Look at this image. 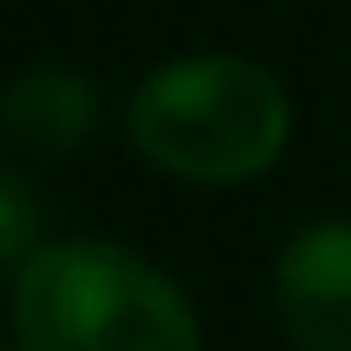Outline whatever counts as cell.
I'll return each mask as SVG.
<instances>
[{"instance_id":"6da1fadb","label":"cell","mask_w":351,"mask_h":351,"mask_svg":"<svg viewBox=\"0 0 351 351\" xmlns=\"http://www.w3.org/2000/svg\"><path fill=\"white\" fill-rule=\"evenodd\" d=\"M136 154L185 185H247L290 148L296 105L284 80L228 49H197L148 68L123 105Z\"/></svg>"},{"instance_id":"277c9868","label":"cell","mask_w":351,"mask_h":351,"mask_svg":"<svg viewBox=\"0 0 351 351\" xmlns=\"http://www.w3.org/2000/svg\"><path fill=\"white\" fill-rule=\"evenodd\" d=\"M105 99L80 68L43 62L0 93V142L25 160H68L99 136Z\"/></svg>"},{"instance_id":"5b68a950","label":"cell","mask_w":351,"mask_h":351,"mask_svg":"<svg viewBox=\"0 0 351 351\" xmlns=\"http://www.w3.org/2000/svg\"><path fill=\"white\" fill-rule=\"evenodd\" d=\"M43 247V204L37 191L0 160V271H19Z\"/></svg>"},{"instance_id":"8992f818","label":"cell","mask_w":351,"mask_h":351,"mask_svg":"<svg viewBox=\"0 0 351 351\" xmlns=\"http://www.w3.org/2000/svg\"><path fill=\"white\" fill-rule=\"evenodd\" d=\"M0 351H19V346H0Z\"/></svg>"},{"instance_id":"3957f363","label":"cell","mask_w":351,"mask_h":351,"mask_svg":"<svg viewBox=\"0 0 351 351\" xmlns=\"http://www.w3.org/2000/svg\"><path fill=\"white\" fill-rule=\"evenodd\" d=\"M271 308L296 351H351V216L302 222L278 247Z\"/></svg>"},{"instance_id":"7a4b0ae2","label":"cell","mask_w":351,"mask_h":351,"mask_svg":"<svg viewBox=\"0 0 351 351\" xmlns=\"http://www.w3.org/2000/svg\"><path fill=\"white\" fill-rule=\"evenodd\" d=\"M19 351H204L191 296L136 247L74 234L43 241L12 271Z\"/></svg>"}]
</instances>
